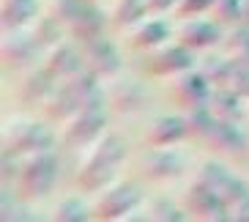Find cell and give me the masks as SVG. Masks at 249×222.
<instances>
[{
    "instance_id": "6da1fadb",
    "label": "cell",
    "mask_w": 249,
    "mask_h": 222,
    "mask_svg": "<svg viewBox=\"0 0 249 222\" xmlns=\"http://www.w3.org/2000/svg\"><path fill=\"white\" fill-rule=\"evenodd\" d=\"M19 198L22 200H38L44 198L55 186L58 178V159L52 151H41V154L28 156L25 167L19 170Z\"/></svg>"
},
{
    "instance_id": "7a4b0ae2",
    "label": "cell",
    "mask_w": 249,
    "mask_h": 222,
    "mask_svg": "<svg viewBox=\"0 0 249 222\" xmlns=\"http://www.w3.org/2000/svg\"><path fill=\"white\" fill-rule=\"evenodd\" d=\"M52 146H55L52 134L33 121H14L3 132V151L14 156H33L41 151H52Z\"/></svg>"
},
{
    "instance_id": "3957f363",
    "label": "cell",
    "mask_w": 249,
    "mask_h": 222,
    "mask_svg": "<svg viewBox=\"0 0 249 222\" xmlns=\"http://www.w3.org/2000/svg\"><path fill=\"white\" fill-rule=\"evenodd\" d=\"M142 203V192L134 184H115L112 189L104 192V198L96 203L93 217L104 222H118V220H129Z\"/></svg>"
},
{
    "instance_id": "277c9868",
    "label": "cell",
    "mask_w": 249,
    "mask_h": 222,
    "mask_svg": "<svg viewBox=\"0 0 249 222\" xmlns=\"http://www.w3.org/2000/svg\"><path fill=\"white\" fill-rule=\"evenodd\" d=\"M183 208L189 211L195 220H211V222H230V214H227V206L222 195L211 186H205L203 181H195L186 192V203Z\"/></svg>"
},
{
    "instance_id": "5b68a950",
    "label": "cell",
    "mask_w": 249,
    "mask_h": 222,
    "mask_svg": "<svg viewBox=\"0 0 249 222\" xmlns=\"http://www.w3.org/2000/svg\"><path fill=\"white\" fill-rule=\"evenodd\" d=\"M38 41L33 33H25L22 28L17 30H3V44H0V55L8 69H30L38 58Z\"/></svg>"
},
{
    "instance_id": "8992f818",
    "label": "cell",
    "mask_w": 249,
    "mask_h": 222,
    "mask_svg": "<svg viewBox=\"0 0 249 222\" xmlns=\"http://www.w3.org/2000/svg\"><path fill=\"white\" fill-rule=\"evenodd\" d=\"M211 93H213V85L203 77L200 69H197V72L178 74L176 85H173V96H176L178 107H181L183 112L197 110V107H208Z\"/></svg>"
},
{
    "instance_id": "52a82bcc",
    "label": "cell",
    "mask_w": 249,
    "mask_h": 222,
    "mask_svg": "<svg viewBox=\"0 0 249 222\" xmlns=\"http://www.w3.org/2000/svg\"><path fill=\"white\" fill-rule=\"evenodd\" d=\"M82 58H85V69L93 72L99 80H112L121 72V52L104 36H96L93 41H88L82 50Z\"/></svg>"
},
{
    "instance_id": "ba28073f",
    "label": "cell",
    "mask_w": 249,
    "mask_h": 222,
    "mask_svg": "<svg viewBox=\"0 0 249 222\" xmlns=\"http://www.w3.org/2000/svg\"><path fill=\"white\" fill-rule=\"evenodd\" d=\"M195 50H189L186 44H164L156 47L154 55H151V72L159 74V77H178L183 72H192L195 69Z\"/></svg>"
},
{
    "instance_id": "9c48e42d",
    "label": "cell",
    "mask_w": 249,
    "mask_h": 222,
    "mask_svg": "<svg viewBox=\"0 0 249 222\" xmlns=\"http://www.w3.org/2000/svg\"><path fill=\"white\" fill-rule=\"evenodd\" d=\"M104 126H107V115L102 112H80L74 115L66 126V140L69 148H85V146H93L99 137L104 134Z\"/></svg>"
},
{
    "instance_id": "30bf717a",
    "label": "cell",
    "mask_w": 249,
    "mask_h": 222,
    "mask_svg": "<svg viewBox=\"0 0 249 222\" xmlns=\"http://www.w3.org/2000/svg\"><path fill=\"white\" fill-rule=\"evenodd\" d=\"M222 25L216 19H189V22L181 25V33H178V41L186 44L189 50L200 52V50H208L213 44H222Z\"/></svg>"
},
{
    "instance_id": "8fae6325",
    "label": "cell",
    "mask_w": 249,
    "mask_h": 222,
    "mask_svg": "<svg viewBox=\"0 0 249 222\" xmlns=\"http://www.w3.org/2000/svg\"><path fill=\"white\" fill-rule=\"evenodd\" d=\"M203 143H208L213 151L227 154V156H241L249 146L247 134H244L241 126L233 124V121H216V126L211 129V134H208Z\"/></svg>"
},
{
    "instance_id": "7c38bea8",
    "label": "cell",
    "mask_w": 249,
    "mask_h": 222,
    "mask_svg": "<svg viewBox=\"0 0 249 222\" xmlns=\"http://www.w3.org/2000/svg\"><path fill=\"white\" fill-rule=\"evenodd\" d=\"M58 77L50 69H33L25 77V82L19 85V102L25 104H47L52 99V93L58 91Z\"/></svg>"
},
{
    "instance_id": "4fadbf2b",
    "label": "cell",
    "mask_w": 249,
    "mask_h": 222,
    "mask_svg": "<svg viewBox=\"0 0 249 222\" xmlns=\"http://www.w3.org/2000/svg\"><path fill=\"white\" fill-rule=\"evenodd\" d=\"M183 137H189V129H186V115H161L154 121V126L148 129L145 143L154 148H167L181 143Z\"/></svg>"
},
{
    "instance_id": "5bb4252c",
    "label": "cell",
    "mask_w": 249,
    "mask_h": 222,
    "mask_svg": "<svg viewBox=\"0 0 249 222\" xmlns=\"http://www.w3.org/2000/svg\"><path fill=\"white\" fill-rule=\"evenodd\" d=\"M181 173H183V159L178 151H170V148H156L142 162V176L148 181H170V178H178Z\"/></svg>"
},
{
    "instance_id": "9a60e30c",
    "label": "cell",
    "mask_w": 249,
    "mask_h": 222,
    "mask_svg": "<svg viewBox=\"0 0 249 222\" xmlns=\"http://www.w3.org/2000/svg\"><path fill=\"white\" fill-rule=\"evenodd\" d=\"M47 69H50L58 80H66V77H71V74L82 72L85 69V58H82V52H77L71 44H66V41H60V44H55L52 50H47Z\"/></svg>"
},
{
    "instance_id": "2e32d148",
    "label": "cell",
    "mask_w": 249,
    "mask_h": 222,
    "mask_svg": "<svg viewBox=\"0 0 249 222\" xmlns=\"http://www.w3.org/2000/svg\"><path fill=\"white\" fill-rule=\"evenodd\" d=\"M36 14H38V0H3L0 3L3 30L28 28L30 22H36Z\"/></svg>"
},
{
    "instance_id": "e0dca14e",
    "label": "cell",
    "mask_w": 249,
    "mask_h": 222,
    "mask_svg": "<svg viewBox=\"0 0 249 222\" xmlns=\"http://www.w3.org/2000/svg\"><path fill=\"white\" fill-rule=\"evenodd\" d=\"M145 88L140 82H115L110 91V104L118 112L124 115H132V112H140L145 107Z\"/></svg>"
},
{
    "instance_id": "ac0fdd59",
    "label": "cell",
    "mask_w": 249,
    "mask_h": 222,
    "mask_svg": "<svg viewBox=\"0 0 249 222\" xmlns=\"http://www.w3.org/2000/svg\"><path fill=\"white\" fill-rule=\"evenodd\" d=\"M104 25H107L104 14L93 6V0H88V3H85V8H82V14L77 17L71 25H69V30H71L74 38H80L82 44H88V41H93L96 36H102Z\"/></svg>"
},
{
    "instance_id": "d6986e66",
    "label": "cell",
    "mask_w": 249,
    "mask_h": 222,
    "mask_svg": "<svg viewBox=\"0 0 249 222\" xmlns=\"http://www.w3.org/2000/svg\"><path fill=\"white\" fill-rule=\"evenodd\" d=\"M208 107H211V112L219 121H233V124H241V121H244L241 96H238V93H233L230 88H213Z\"/></svg>"
},
{
    "instance_id": "ffe728a7",
    "label": "cell",
    "mask_w": 249,
    "mask_h": 222,
    "mask_svg": "<svg viewBox=\"0 0 249 222\" xmlns=\"http://www.w3.org/2000/svg\"><path fill=\"white\" fill-rule=\"evenodd\" d=\"M115 178V165H102V162H85L80 176H77V186L85 192H96L112 184Z\"/></svg>"
},
{
    "instance_id": "44dd1931",
    "label": "cell",
    "mask_w": 249,
    "mask_h": 222,
    "mask_svg": "<svg viewBox=\"0 0 249 222\" xmlns=\"http://www.w3.org/2000/svg\"><path fill=\"white\" fill-rule=\"evenodd\" d=\"M170 30L164 22L159 19H148V22H140L132 33V47L134 50H156L167 41Z\"/></svg>"
},
{
    "instance_id": "7402d4cb",
    "label": "cell",
    "mask_w": 249,
    "mask_h": 222,
    "mask_svg": "<svg viewBox=\"0 0 249 222\" xmlns=\"http://www.w3.org/2000/svg\"><path fill=\"white\" fill-rule=\"evenodd\" d=\"M145 14H151L145 0H118L115 11H112V25L115 28H137Z\"/></svg>"
},
{
    "instance_id": "603a6c76",
    "label": "cell",
    "mask_w": 249,
    "mask_h": 222,
    "mask_svg": "<svg viewBox=\"0 0 249 222\" xmlns=\"http://www.w3.org/2000/svg\"><path fill=\"white\" fill-rule=\"evenodd\" d=\"M126 156V148L124 143L118 140L115 134H102L99 140H96V148L93 154L88 156V162H102V165H121Z\"/></svg>"
},
{
    "instance_id": "cb8c5ba5",
    "label": "cell",
    "mask_w": 249,
    "mask_h": 222,
    "mask_svg": "<svg viewBox=\"0 0 249 222\" xmlns=\"http://www.w3.org/2000/svg\"><path fill=\"white\" fill-rule=\"evenodd\" d=\"M30 33H33V38L38 41L41 50H52L55 44L63 41V25H60L52 14L50 17H38L36 22H33V28H30Z\"/></svg>"
},
{
    "instance_id": "d4e9b609",
    "label": "cell",
    "mask_w": 249,
    "mask_h": 222,
    "mask_svg": "<svg viewBox=\"0 0 249 222\" xmlns=\"http://www.w3.org/2000/svg\"><path fill=\"white\" fill-rule=\"evenodd\" d=\"M200 72L208 82H211L213 88H225L227 85V77L233 72V60L230 58H216V55H208V58L200 60Z\"/></svg>"
},
{
    "instance_id": "484cf974",
    "label": "cell",
    "mask_w": 249,
    "mask_h": 222,
    "mask_svg": "<svg viewBox=\"0 0 249 222\" xmlns=\"http://www.w3.org/2000/svg\"><path fill=\"white\" fill-rule=\"evenodd\" d=\"M216 115L211 112V107H197V110L186 112V129H189V137H197V140H205L211 129L216 126Z\"/></svg>"
},
{
    "instance_id": "4316f807",
    "label": "cell",
    "mask_w": 249,
    "mask_h": 222,
    "mask_svg": "<svg viewBox=\"0 0 249 222\" xmlns=\"http://www.w3.org/2000/svg\"><path fill=\"white\" fill-rule=\"evenodd\" d=\"M244 0H213L211 17L219 25H241Z\"/></svg>"
},
{
    "instance_id": "83f0119b",
    "label": "cell",
    "mask_w": 249,
    "mask_h": 222,
    "mask_svg": "<svg viewBox=\"0 0 249 222\" xmlns=\"http://www.w3.org/2000/svg\"><path fill=\"white\" fill-rule=\"evenodd\" d=\"M186 208H178L170 198H156L148 208V217L151 220H159V222H183L186 220Z\"/></svg>"
},
{
    "instance_id": "f1b7e54d",
    "label": "cell",
    "mask_w": 249,
    "mask_h": 222,
    "mask_svg": "<svg viewBox=\"0 0 249 222\" xmlns=\"http://www.w3.org/2000/svg\"><path fill=\"white\" fill-rule=\"evenodd\" d=\"M219 195H222V200H225V206H227V214H230V208L233 206H238L241 200H247L249 198V186L244 184L238 176H230L225 178V184L219 186Z\"/></svg>"
},
{
    "instance_id": "f546056e",
    "label": "cell",
    "mask_w": 249,
    "mask_h": 222,
    "mask_svg": "<svg viewBox=\"0 0 249 222\" xmlns=\"http://www.w3.org/2000/svg\"><path fill=\"white\" fill-rule=\"evenodd\" d=\"M85 3H88V0H55V3H52V11H50V14L55 17V19H58L63 28H69V25H71L74 19L82 14Z\"/></svg>"
},
{
    "instance_id": "4dcf8cb0",
    "label": "cell",
    "mask_w": 249,
    "mask_h": 222,
    "mask_svg": "<svg viewBox=\"0 0 249 222\" xmlns=\"http://www.w3.org/2000/svg\"><path fill=\"white\" fill-rule=\"evenodd\" d=\"M227 176H230V170H227L225 165H219V162H205L203 167L197 170V178H195V181H203L205 186H211V189H216V192H219V186L225 184Z\"/></svg>"
},
{
    "instance_id": "1f68e13d",
    "label": "cell",
    "mask_w": 249,
    "mask_h": 222,
    "mask_svg": "<svg viewBox=\"0 0 249 222\" xmlns=\"http://www.w3.org/2000/svg\"><path fill=\"white\" fill-rule=\"evenodd\" d=\"M55 220L58 222H82L88 220V208L82 206L80 200H63V203H58V208H55Z\"/></svg>"
},
{
    "instance_id": "d6a6232c",
    "label": "cell",
    "mask_w": 249,
    "mask_h": 222,
    "mask_svg": "<svg viewBox=\"0 0 249 222\" xmlns=\"http://www.w3.org/2000/svg\"><path fill=\"white\" fill-rule=\"evenodd\" d=\"M222 47H225L227 58L235 55L238 50H244V47H249V28L247 25H235V28H230V33L222 38Z\"/></svg>"
},
{
    "instance_id": "836d02e7",
    "label": "cell",
    "mask_w": 249,
    "mask_h": 222,
    "mask_svg": "<svg viewBox=\"0 0 249 222\" xmlns=\"http://www.w3.org/2000/svg\"><path fill=\"white\" fill-rule=\"evenodd\" d=\"M225 88H230L233 93H238L241 99H247L249 96V66H235L233 63V72H230V77H227Z\"/></svg>"
},
{
    "instance_id": "e575fe53",
    "label": "cell",
    "mask_w": 249,
    "mask_h": 222,
    "mask_svg": "<svg viewBox=\"0 0 249 222\" xmlns=\"http://www.w3.org/2000/svg\"><path fill=\"white\" fill-rule=\"evenodd\" d=\"M211 6H213V0H181L178 3V17H195V14H203V11H211Z\"/></svg>"
},
{
    "instance_id": "d590c367",
    "label": "cell",
    "mask_w": 249,
    "mask_h": 222,
    "mask_svg": "<svg viewBox=\"0 0 249 222\" xmlns=\"http://www.w3.org/2000/svg\"><path fill=\"white\" fill-rule=\"evenodd\" d=\"M3 220H28L25 208H19V203L14 200V195L3 189Z\"/></svg>"
},
{
    "instance_id": "8d00e7d4",
    "label": "cell",
    "mask_w": 249,
    "mask_h": 222,
    "mask_svg": "<svg viewBox=\"0 0 249 222\" xmlns=\"http://www.w3.org/2000/svg\"><path fill=\"white\" fill-rule=\"evenodd\" d=\"M19 170H22V167H17L14 154H8V151H3V181H8V178L19 176Z\"/></svg>"
},
{
    "instance_id": "74e56055",
    "label": "cell",
    "mask_w": 249,
    "mask_h": 222,
    "mask_svg": "<svg viewBox=\"0 0 249 222\" xmlns=\"http://www.w3.org/2000/svg\"><path fill=\"white\" fill-rule=\"evenodd\" d=\"M145 3H148V11L151 14H164L170 8H176L181 0H145Z\"/></svg>"
},
{
    "instance_id": "f35d334b",
    "label": "cell",
    "mask_w": 249,
    "mask_h": 222,
    "mask_svg": "<svg viewBox=\"0 0 249 222\" xmlns=\"http://www.w3.org/2000/svg\"><path fill=\"white\" fill-rule=\"evenodd\" d=\"M230 220H235V222H249V198L241 200L238 206L230 208Z\"/></svg>"
},
{
    "instance_id": "ab89813d",
    "label": "cell",
    "mask_w": 249,
    "mask_h": 222,
    "mask_svg": "<svg viewBox=\"0 0 249 222\" xmlns=\"http://www.w3.org/2000/svg\"><path fill=\"white\" fill-rule=\"evenodd\" d=\"M230 60H233L235 66H249V47H244V50H238L235 55H230Z\"/></svg>"
},
{
    "instance_id": "60d3db41",
    "label": "cell",
    "mask_w": 249,
    "mask_h": 222,
    "mask_svg": "<svg viewBox=\"0 0 249 222\" xmlns=\"http://www.w3.org/2000/svg\"><path fill=\"white\" fill-rule=\"evenodd\" d=\"M241 25L249 28V0H244V11H241Z\"/></svg>"
}]
</instances>
